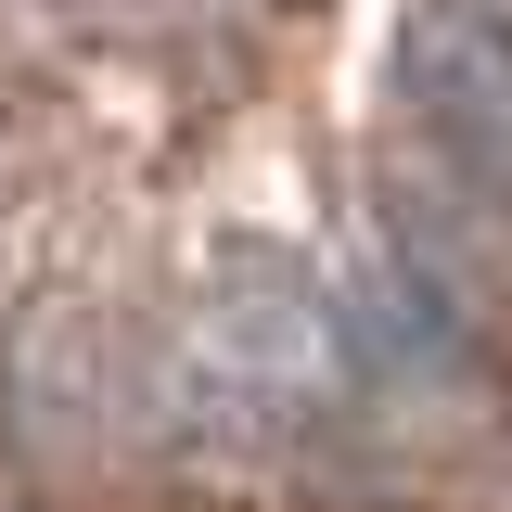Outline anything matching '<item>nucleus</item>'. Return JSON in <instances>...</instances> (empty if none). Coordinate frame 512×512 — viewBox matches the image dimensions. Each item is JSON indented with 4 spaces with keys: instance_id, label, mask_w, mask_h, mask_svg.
<instances>
[{
    "instance_id": "1",
    "label": "nucleus",
    "mask_w": 512,
    "mask_h": 512,
    "mask_svg": "<svg viewBox=\"0 0 512 512\" xmlns=\"http://www.w3.org/2000/svg\"><path fill=\"white\" fill-rule=\"evenodd\" d=\"M397 128H410V205H436V244L512 231V26L487 0H423L397 26Z\"/></svg>"
},
{
    "instance_id": "2",
    "label": "nucleus",
    "mask_w": 512,
    "mask_h": 512,
    "mask_svg": "<svg viewBox=\"0 0 512 512\" xmlns=\"http://www.w3.org/2000/svg\"><path fill=\"white\" fill-rule=\"evenodd\" d=\"M359 384L346 359V308L320 295L295 256H218L205 269V295H192V333H180V397L192 410H218V423H244V436H282V423H308Z\"/></svg>"
}]
</instances>
